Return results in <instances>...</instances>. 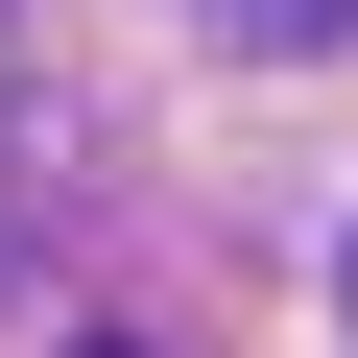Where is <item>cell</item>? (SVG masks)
Wrapping results in <instances>:
<instances>
[{
  "label": "cell",
  "mask_w": 358,
  "mask_h": 358,
  "mask_svg": "<svg viewBox=\"0 0 358 358\" xmlns=\"http://www.w3.org/2000/svg\"><path fill=\"white\" fill-rule=\"evenodd\" d=\"M215 24H263V48H334V24H358V0H215Z\"/></svg>",
  "instance_id": "obj_1"
},
{
  "label": "cell",
  "mask_w": 358,
  "mask_h": 358,
  "mask_svg": "<svg viewBox=\"0 0 358 358\" xmlns=\"http://www.w3.org/2000/svg\"><path fill=\"white\" fill-rule=\"evenodd\" d=\"M96 358H143V334H96Z\"/></svg>",
  "instance_id": "obj_2"
}]
</instances>
